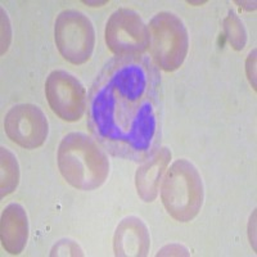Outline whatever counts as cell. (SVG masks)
Segmentation results:
<instances>
[{
  "mask_svg": "<svg viewBox=\"0 0 257 257\" xmlns=\"http://www.w3.org/2000/svg\"><path fill=\"white\" fill-rule=\"evenodd\" d=\"M224 32L229 44L235 50H242L247 43V30L244 24L234 12H229V15L224 20Z\"/></svg>",
  "mask_w": 257,
  "mask_h": 257,
  "instance_id": "13",
  "label": "cell"
},
{
  "mask_svg": "<svg viewBox=\"0 0 257 257\" xmlns=\"http://www.w3.org/2000/svg\"><path fill=\"white\" fill-rule=\"evenodd\" d=\"M45 95L52 111L67 122L79 121L88 108L84 85L76 76L64 70L49 73L45 81Z\"/></svg>",
  "mask_w": 257,
  "mask_h": 257,
  "instance_id": "7",
  "label": "cell"
},
{
  "mask_svg": "<svg viewBox=\"0 0 257 257\" xmlns=\"http://www.w3.org/2000/svg\"><path fill=\"white\" fill-rule=\"evenodd\" d=\"M2 244L11 254H20L29 239V219L25 208L18 203H11L2 213L0 221Z\"/></svg>",
  "mask_w": 257,
  "mask_h": 257,
  "instance_id": "11",
  "label": "cell"
},
{
  "mask_svg": "<svg viewBox=\"0 0 257 257\" xmlns=\"http://www.w3.org/2000/svg\"><path fill=\"white\" fill-rule=\"evenodd\" d=\"M148 48L156 67L173 72L181 67L189 50L184 22L170 12L156 15L148 25Z\"/></svg>",
  "mask_w": 257,
  "mask_h": 257,
  "instance_id": "4",
  "label": "cell"
},
{
  "mask_svg": "<svg viewBox=\"0 0 257 257\" xmlns=\"http://www.w3.org/2000/svg\"><path fill=\"white\" fill-rule=\"evenodd\" d=\"M180 256V254H185V256H188V249L185 248V247H183V245L180 244H170V245H166L165 248L161 249L160 252L157 253V256Z\"/></svg>",
  "mask_w": 257,
  "mask_h": 257,
  "instance_id": "15",
  "label": "cell"
},
{
  "mask_svg": "<svg viewBox=\"0 0 257 257\" xmlns=\"http://www.w3.org/2000/svg\"><path fill=\"white\" fill-rule=\"evenodd\" d=\"M54 39L61 56L72 64L88 62L95 47V31L91 21L75 9L59 13L54 26Z\"/></svg>",
  "mask_w": 257,
  "mask_h": 257,
  "instance_id": "5",
  "label": "cell"
},
{
  "mask_svg": "<svg viewBox=\"0 0 257 257\" xmlns=\"http://www.w3.org/2000/svg\"><path fill=\"white\" fill-rule=\"evenodd\" d=\"M2 197L15 192L20 181V166L17 157L6 147H2Z\"/></svg>",
  "mask_w": 257,
  "mask_h": 257,
  "instance_id": "12",
  "label": "cell"
},
{
  "mask_svg": "<svg viewBox=\"0 0 257 257\" xmlns=\"http://www.w3.org/2000/svg\"><path fill=\"white\" fill-rule=\"evenodd\" d=\"M149 245L148 228L139 217L128 216L118 224L113 238L116 256H147Z\"/></svg>",
  "mask_w": 257,
  "mask_h": 257,
  "instance_id": "10",
  "label": "cell"
},
{
  "mask_svg": "<svg viewBox=\"0 0 257 257\" xmlns=\"http://www.w3.org/2000/svg\"><path fill=\"white\" fill-rule=\"evenodd\" d=\"M4 130L9 139L22 148L35 149L48 139L49 122L40 107L22 103L7 112Z\"/></svg>",
  "mask_w": 257,
  "mask_h": 257,
  "instance_id": "8",
  "label": "cell"
},
{
  "mask_svg": "<svg viewBox=\"0 0 257 257\" xmlns=\"http://www.w3.org/2000/svg\"><path fill=\"white\" fill-rule=\"evenodd\" d=\"M161 198L169 215L187 222L197 216L203 206L205 188L197 167L185 158L176 160L162 179Z\"/></svg>",
  "mask_w": 257,
  "mask_h": 257,
  "instance_id": "3",
  "label": "cell"
},
{
  "mask_svg": "<svg viewBox=\"0 0 257 257\" xmlns=\"http://www.w3.org/2000/svg\"><path fill=\"white\" fill-rule=\"evenodd\" d=\"M105 43L117 57L141 56L148 48V26L133 9L113 12L105 26Z\"/></svg>",
  "mask_w": 257,
  "mask_h": 257,
  "instance_id": "6",
  "label": "cell"
},
{
  "mask_svg": "<svg viewBox=\"0 0 257 257\" xmlns=\"http://www.w3.org/2000/svg\"><path fill=\"white\" fill-rule=\"evenodd\" d=\"M161 76L143 56L116 57L96 76L88 96V126L114 157L143 162L157 151Z\"/></svg>",
  "mask_w": 257,
  "mask_h": 257,
  "instance_id": "1",
  "label": "cell"
},
{
  "mask_svg": "<svg viewBox=\"0 0 257 257\" xmlns=\"http://www.w3.org/2000/svg\"><path fill=\"white\" fill-rule=\"evenodd\" d=\"M66 245H67V244H66V240H61L58 244H56L54 249L52 251L53 256H54V254H58V256H61L62 252H64V251H70L72 256H77V254L82 256L81 249L79 248V245H77L75 242L70 240V242H68V247H66Z\"/></svg>",
  "mask_w": 257,
  "mask_h": 257,
  "instance_id": "14",
  "label": "cell"
},
{
  "mask_svg": "<svg viewBox=\"0 0 257 257\" xmlns=\"http://www.w3.org/2000/svg\"><path fill=\"white\" fill-rule=\"evenodd\" d=\"M57 161L64 180L76 189H96L108 178V157L95 139L84 133H70L62 139Z\"/></svg>",
  "mask_w": 257,
  "mask_h": 257,
  "instance_id": "2",
  "label": "cell"
},
{
  "mask_svg": "<svg viewBox=\"0 0 257 257\" xmlns=\"http://www.w3.org/2000/svg\"><path fill=\"white\" fill-rule=\"evenodd\" d=\"M170 160L171 151L167 147H162L139 166L135 175V185L138 194L144 202H153L157 198L162 176L166 174Z\"/></svg>",
  "mask_w": 257,
  "mask_h": 257,
  "instance_id": "9",
  "label": "cell"
}]
</instances>
